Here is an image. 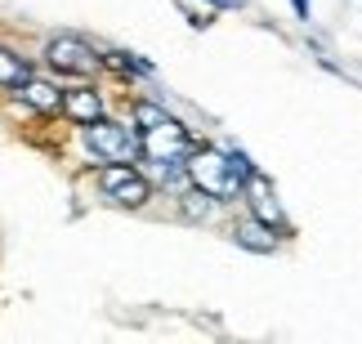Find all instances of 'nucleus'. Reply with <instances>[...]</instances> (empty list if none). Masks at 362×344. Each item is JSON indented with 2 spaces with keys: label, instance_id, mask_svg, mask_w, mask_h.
I'll return each instance as SVG.
<instances>
[{
  "label": "nucleus",
  "instance_id": "nucleus-10",
  "mask_svg": "<svg viewBox=\"0 0 362 344\" xmlns=\"http://www.w3.org/2000/svg\"><path fill=\"white\" fill-rule=\"evenodd\" d=\"M250 184L259 188V174L250 179ZM250 206H255V219H259V224H269V228H273V224H282V206L273 201V192H264V188H259V192H255V201H250Z\"/></svg>",
  "mask_w": 362,
  "mask_h": 344
},
{
  "label": "nucleus",
  "instance_id": "nucleus-2",
  "mask_svg": "<svg viewBox=\"0 0 362 344\" xmlns=\"http://www.w3.org/2000/svg\"><path fill=\"white\" fill-rule=\"evenodd\" d=\"M86 148L94 157H103V161H134L139 157V130L99 117V121L86 126Z\"/></svg>",
  "mask_w": 362,
  "mask_h": 344
},
{
  "label": "nucleus",
  "instance_id": "nucleus-1",
  "mask_svg": "<svg viewBox=\"0 0 362 344\" xmlns=\"http://www.w3.org/2000/svg\"><path fill=\"white\" fill-rule=\"evenodd\" d=\"M184 170L192 179V188H202L206 197H215V201H228V197H238V179H233L228 170V157L224 153H215V148H202V153H188L184 157Z\"/></svg>",
  "mask_w": 362,
  "mask_h": 344
},
{
  "label": "nucleus",
  "instance_id": "nucleus-3",
  "mask_svg": "<svg viewBox=\"0 0 362 344\" xmlns=\"http://www.w3.org/2000/svg\"><path fill=\"white\" fill-rule=\"evenodd\" d=\"M139 153H148L152 161H184L192 153V139L175 117H161L139 130Z\"/></svg>",
  "mask_w": 362,
  "mask_h": 344
},
{
  "label": "nucleus",
  "instance_id": "nucleus-9",
  "mask_svg": "<svg viewBox=\"0 0 362 344\" xmlns=\"http://www.w3.org/2000/svg\"><path fill=\"white\" fill-rule=\"evenodd\" d=\"M27 76H32V63H27L23 54H13V49H0V85L18 90Z\"/></svg>",
  "mask_w": 362,
  "mask_h": 344
},
{
  "label": "nucleus",
  "instance_id": "nucleus-13",
  "mask_svg": "<svg viewBox=\"0 0 362 344\" xmlns=\"http://www.w3.org/2000/svg\"><path fill=\"white\" fill-rule=\"evenodd\" d=\"M107 63H112L117 72H139V76H152V63H144L139 54H107Z\"/></svg>",
  "mask_w": 362,
  "mask_h": 344
},
{
  "label": "nucleus",
  "instance_id": "nucleus-11",
  "mask_svg": "<svg viewBox=\"0 0 362 344\" xmlns=\"http://www.w3.org/2000/svg\"><path fill=\"white\" fill-rule=\"evenodd\" d=\"M224 157H228V170H233V179H238V188H250V179L259 174L255 166H250V157L242 153V148H228Z\"/></svg>",
  "mask_w": 362,
  "mask_h": 344
},
{
  "label": "nucleus",
  "instance_id": "nucleus-8",
  "mask_svg": "<svg viewBox=\"0 0 362 344\" xmlns=\"http://www.w3.org/2000/svg\"><path fill=\"white\" fill-rule=\"evenodd\" d=\"M59 112H67L72 121H81V126H90V121H99V117H103V99H99L94 90H67Z\"/></svg>",
  "mask_w": 362,
  "mask_h": 344
},
{
  "label": "nucleus",
  "instance_id": "nucleus-15",
  "mask_svg": "<svg viewBox=\"0 0 362 344\" xmlns=\"http://www.w3.org/2000/svg\"><path fill=\"white\" fill-rule=\"evenodd\" d=\"M291 5H296V13H300V18H309V0H291Z\"/></svg>",
  "mask_w": 362,
  "mask_h": 344
},
{
  "label": "nucleus",
  "instance_id": "nucleus-14",
  "mask_svg": "<svg viewBox=\"0 0 362 344\" xmlns=\"http://www.w3.org/2000/svg\"><path fill=\"white\" fill-rule=\"evenodd\" d=\"M211 5H215V9H242L246 0H211Z\"/></svg>",
  "mask_w": 362,
  "mask_h": 344
},
{
  "label": "nucleus",
  "instance_id": "nucleus-5",
  "mask_svg": "<svg viewBox=\"0 0 362 344\" xmlns=\"http://www.w3.org/2000/svg\"><path fill=\"white\" fill-rule=\"evenodd\" d=\"M99 188L107 192V201H117V206H144L152 197V184L130 161H112V166L99 174Z\"/></svg>",
  "mask_w": 362,
  "mask_h": 344
},
{
  "label": "nucleus",
  "instance_id": "nucleus-6",
  "mask_svg": "<svg viewBox=\"0 0 362 344\" xmlns=\"http://www.w3.org/2000/svg\"><path fill=\"white\" fill-rule=\"evenodd\" d=\"M233 242L242 246V251H255V255H273L277 251V237H273V228L269 224H259L255 215L242 219L238 228H233Z\"/></svg>",
  "mask_w": 362,
  "mask_h": 344
},
{
  "label": "nucleus",
  "instance_id": "nucleus-7",
  "mask_svg": "<svg viewBox=\"0 0 362 344\" xmlns=\"http://www.w3.org/2000/svg\"><path fill=\"white\" fill-rule=\"evenodd\" d=\"M18 99H23L27 107H36V112H59V107H63V90L49 85V81L27 76L23 85H18Z\"/></svg>",
  "mask_w": 362,
  "mask_h": 344
},
{
  "label": "nucleus",
  "instance_id": "nucleus-12",
  "mask_svg": "<svg viewBox=\"0 0 362 344\" xmlns=\"http://www.w3.org/2000/svg\"><path fill=\"white\" fill-rule=\"evenodd\" d=\"M211 210H215V197H206L202 188H192L184 197V215L188 219H211Z\"/></svg>",
  "mask_w": 362,
  "mask_h": 344
},
{
  "label": "nucleus",
  "instance_id": "nucleus-4",
  "mask_svg": "<svg viewBox=\"0 0 362 344\" xmlns=\"http://www.w3.org/2000/svg\"><path fill=\"white\" fill-rule=\"evenodd\" d=\"M45 59H49L54 72H67V76H94L103 67V59L81 36H54L45 45Z\"/></svg>",
  "mask_w": 362,
  "mask_h": 344
}]
</instances>
